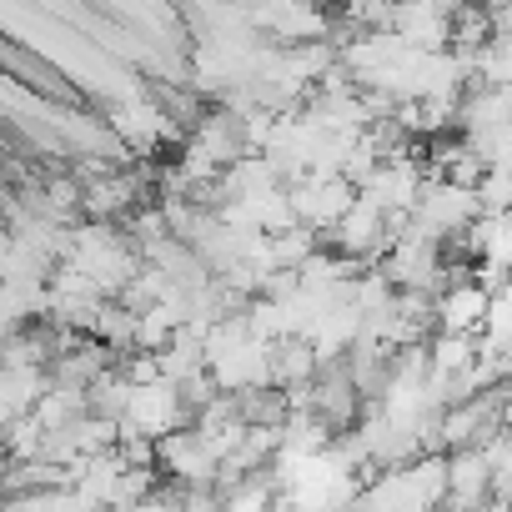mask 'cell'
<instances>
[{
  "instance_id": "5",
  "label": "cell",
  "mask_w": 512,
  "mask_h": 512,
  "mask_svg": "<svg viewBox=\"0 0 512 512\" xmlns=\"http://www.w3.org/2000/svg\"><path fill=\"white\" fill-rule=\"evenodd\" d=\"M136 512H186V507H181V487H171V482H166V487H161L156 497H146Z\"/></svg>"
},
{
  "instance_id": "4",
  "label": "cell",
  "mask_w": 512,
  "mask_h": 512,
  "mask_svg": "<svg viewBox=\"0 0 512 512\" xmlns=\"http://www.w3.org/2000/svg\"><path fill=\"white\" fill-rule=\"evenodd\" d=\"M427 347H432V377H447V382L472 377L477 362H482V337H447V332H437Z\"/></svg>"
},
{
  "instance_id": "3",
  "label": "cell",
  "mask_w": 512,
  "mask_h": 512,
  "mask_svg": "<svg viewBox=\"0 0 512 512\" xmlns=\"http://www.w3.org/2000/svg\"><path fill=\"white\" fill-rule=\"evenodd\" d=\"M51 387H56L51 367H6V372H0V402H6V422L31 417Z\"/></svg>"
},
{
  "instance_id": "1",
  "label": "cell",
  "mask_w": 512,
  "mask_h": 512,
  "mask_svg": "<svg viewBox=\"0 0 512 512\" xmlns=\"http://www.w3.org/2000/svg\"><path fill=\"white\" fill-rule=\"evenodd\" d=\"M292 191V206H297V221L302 226H312L317 236L327 231H337V221L362 201V191L347 181V176H302V181H292L287 186Z\"/></svg>"
},
{
  "instance_id": "2",
  "label": "cell",
  "mask_w": 512,
  "mask_h": 512,
  "mask_svg": "<svg viewBox=\"0 0 512 512\" xmlns=\"http://www.w3.org/2000/svg\"><path fill=\"white\" fill-rule=\"evenodd\" d=\"M492 317V292L477 282L472 267H452V287L437 297V332L447 337H482Z\"/></svg>"
}]
</instances>
